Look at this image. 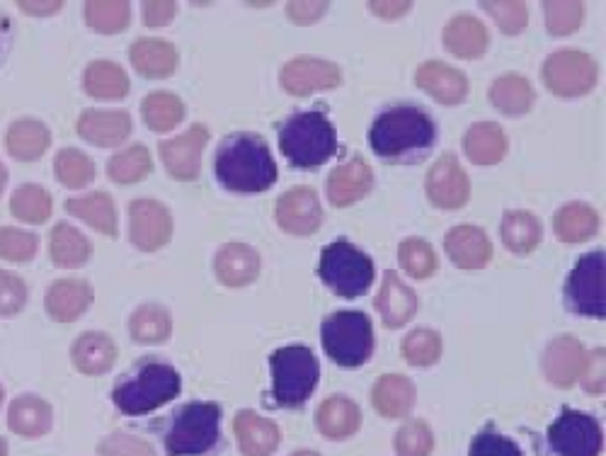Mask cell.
<instances>
[{
    "label": "cell",
    "instance_id": "1",
    "mask_svg": "<svg viewBox=\"0 0 606 456\" xmlns=\"http://www.w3.org/2000/svg\"><path fill=\"white\" fill-rule=\"evenodd\" d=\"M214 172L226 190L243 194L265 192L277 180V166L267 141L251 131L228 134L219 144Z\"/></svg>",
    "mask_w": 606,
    "mask_h": 456
},
{
    "label": "cell",
    "instance_id": "2",
    "mask_svg": "<svg viewBox=\"0 0 606 456\" xmlns=\"http://www.w3.org/2000/svg\"><path fill=\"white\" fill-rule=\"evenodd\" d=\"M435 121L415 105H395L379 115L369 131V144L383 158L419 153L435 144Z\"/></svg>",
    "mask_w": 606,
    "mask_h": 456
},
{
    "label": "cell",
    "instance_id": "3",
    "mask_svg": "<svg viewBox=\"0 0 606 456\" xmlns=\"http://www.w3.org/2000/svg\"><path fill=\"white\" fill-rule=\"evenodd\" d=\"M279 146L294 168H318L338 151V131L323 109L291 115L279 127Z\"/></svg>",
    "mask_w": 606,
    "mask_h": 456
},
{
    "label": "cell",
    "instance_id": "4",
    "mask_svg": "<svg viewBox=\"0 0 606 456\" xmlns=\"http://www.w3.org/2000/svg\"><path fill=\"white\" fill-rule=\"evenodd\" d=\"M180 393V374L176 367L146 360L124 374L115 386L113 399L117 409L127 415L151 413Z\"/></svg>",
    "mask_w": 606,
    "mask_h": 456
},
{
    "label": "cell",
    "instance_id": "5",
    "mask_svg": "<svg viewBox=\"0 0 606 456\" xmlns=\"http://www.w3.org/2000/svg\"><path fill=\"white\" fill-rule=\"evenodd\" d=\"M221 409L216 403H188L170 417L163 433L168 456H202L219 445Z\"/></svg>",
    "mask_w": 606,
    "mask_h": 456
},
{
    "label": "cell",
    "instance_id": "6",
    "mask_svg": "<svg viewBox=\"0 0 606 456\" xmlns=\"http://www.w3.org/2000/svg\"><path fill=\"white\" fill-rule=\"evenodd\" d=\"M272 381H275V401L284 409H299L318 384L320 367L316 354L304 344H291L272 354Z\"/></svg>",
    "mask_w": 606,
    "mask_h": 456
},
{
    "label": "cell",
    "instance_id": "7",
    "mask_svg": "<svg viewBox=\"0 0 606 456\" xmlns=\"http://www.w3.org/2000/svg\"><path fill=\"white\" fill-rule=\"evenodd\" d=\"M328 357L340 367H362L374 350V330L362 311H338L320 328Z\"/></svg>",
    "mask_w": 606,
    "mask_h": 456
},
{
    "label": "cell",
    "instance_id": "8",
    "mask_svg": "<svg viewBox=\"0 0 606 456\" xmlns=\"http://www.w3.org/2000/svg\"><path fill=\"white\" fill-rule=\"evenodd\" d=\"M320 277L340 297H362L374 282V263L366 253L354 248L350 241H336L320 255Z\"/></svg>",
    "mask_w": 606,
    "mask_h": 456
},
{
    "label": "cell",
    "instance_id": "9",
    "mask_svg": "<svg viewBox=\"0 0 606 456\" xmlns=\"http://www.w3.org/2000/svg\"><path fill=\"white\" fill-rule=\"evenodd\" d=\"M549 442L559 456H599L604 447L599 423L573 409H563L549 430Z\"/></svg>",
    "mask_w": 606,
    "mask_h": 456
},
{
    "label": "cell",
    "instance_id": "10",
    "mask_svg": "<svg viewBox=\"0 0 606 456\" xmlns=\"http://www.w3.org/2000/svg\"><path fill=\"white\" fill-rule=\"evenodd\" d=\"M567 304L580 316H606L604 304V251H595L585 257H580V263L567 277L565 285Z\"/></svg>",
    "mask_w": 606,
    "mask_h": 456
},
{
    "label": "cell",
    "instance_id": "11",
    "mask_svg": "<svg viewBox=\"0 0 606 456\" xmlns=\"http://www.w3.org/2000/svg\"><path fill=\"white\" fill-rule=\"evenodd\" d=\"M543 81L555 95L577 97L585 95L597 83V64L583 52H555L543 64Z\"/></svg>",
    "mask_w": 606,
    "mask_h": 456
},
{
    "label": "cell",
    "instance_id": "12",
    "mask_svg": "<svg viewBox=\"0 0 606 456\" xmlns=\"http://www.w3.org/2000/svg\"><path fill=\"white\" fill-rule=\"evenodd\" d=\"M209 141V131L202 125H194L190 131L180 134L176 139L160 144V158L172 178L194 180L200 176L202 151Z\"/></svg>",
    "mask_w": 606,
    "mask_h": 456
},
{
    "label": "cell",
    "instance_id": "13",
    "mask_svg": "<svg viewBox=\"0 0 606 456\" xmlns=\"http://www.w3.org/2000/svg\"><path fill=\"white\" fill-rule=\"evenodd\" d=\"M340 68L330 61L299 56L281 71V85L291 95H311L316 91H332L340 85Z\"/></svg>",
    "mask_w": 606,
    "mask_h": 456
},
{
    "label": "cell",
    "instance_id": "14",
    "mask_svg": "<svg viewBox=\"0 0 606 456\" xmlns=\"http://www.w3.org/2000/svg\"><path fill=\"white\" fill-rule=\"evenodd\" d=\"M131 241L141 251H158L170 241L172 219L170 212L158 202L139 200L129 206Z\"/></svg>",
    "mask_w": 606,
    "mask_h": 456
},
{
    "label": "cell",
    "instance_id": "15",
    "mask_svg": "<svg viewBox=\"0 0 606 456\" xmlns=\"http://www.w3.org/2000/svg\"><path fill=\"white\" fill-rule=\"evenodd\" d=\"M427 194L429 200L442 209H459L466 204L468 194H471V184L464 168L459 166L451 153L442 156L435 166H432L427 176Z\"/></svg>",
    "mask_w": 606,
    "mask_h": 456
},
{
    "label": "cell",
    "instance_id": "16",
    "mask_svg": "<svg viewBox=\"0 0 606 456\" xmlns=\"http://www.w3.org/2000/svg\"><path fill=\"white\" fill-rule=\"evenodd\" d=\"M320 219H323V212H320L313 190L296 188L279 197L277 221L287 233H294V236H311V233L318 231Z\"/></svg>",
    "mask_w": 606,
    "mask_h": 456
},
{
    "label": "cell",
    "instance_id": "17",
    "mask_svg": "<svg viewBox=\"0 0 606 456\" xmlns=\"http://www.w3.org/2000/svg\"><path fill=\"white\" fill-rule=\"evenodd\" d=\"M587 354L583 350V344H580L573 336H563L555 338L546 354H543V372L551 379V384L567 389L573 386L575 381L583 374Z\"/></svg>",
    "mask_w": 606,
    "mask_h": 456
},
{
    "label": "cell",
    "instance_id": "18",
    "mask_svg": "<svg viewBox=\"0 0 606 456\" xmlns=\"http://www.w3.org/2000/svg\"><path fill=\"white\" fill-rule=\"evenodd\" d=\"M417 85L444 105H459L468 93V81L461 71H456L442 61H427L417 68Z\"/></svg>",
    "mask_w": 606,
    "mask_h": 456
},
{
    "label": "cell",
    "instance_id": "19",
    "mask_svg": "<svg viewBox=\"0 0 606 456\" xmlns=\"http://www.w3.org/2000/svg\"><path fill=\"white\" fill-rule=\"evenodd\" d=\"M447 253L461 269L486 267L492 257V245L486 231L476 226H456L447 233Z\"/></svg>",
    "mask_w": 606,
    "mask_h": 456
},
{
    "label": "cell",
    "instance_id": "20",
    "mask_svg": "<svg viewBox=\"0 0 606 456\" xmlns=\"http://www.w3.org/2000/svg\"><path fill=\"white\" fill-rule=\"evenodd\" d=\"M371 188V168L364 158H352L348 163L332 170L328 180V197L336 206H350L369 192Z\"/></svg>",
    "mask_w": 606,
    "mask_h": 456
},
{
    "label": "cell",
    "instance_id": "21",
    "mask_svg": "<svg viewBox=\"0 0 606 456\" xmlns=\"http://www.w3.org/2000/svg\"><path fill=\"white\" fill-rule=\"evenodd\" d=\"M233 427L245 456H269L279 447V427L253 411H241Z\"/></svg>",
    "mask_w": 606,
    "mask_h": 456
},
{
    "label": "cell",
    "instance_id": "22",
    "mask_svg": "<svg viewBox=\"0 0 606 456\" xmlns=\"http://www.w3.org/2000/svg\"><path fill=\"white\" fill-rule=\"evenodd\" d=\"M214 267L226 287H245L259 273V255L245 243H228L219 251Z\"/></svg>",
    "mask_w": 606,
    "mask_h": 456
},
{
    "label": "cell",
    "instance_id": "23",
    "mask_svg": "<svg viewBox=\"0 0 606 456\" xmlns=\"http://www.w3.org/2000/svg\"><path fill=\"white\" fill-rule=\"evenodd\" d=\"M376 308L383 318V324H386L389 328H401L415 316L417 297L411 287L403 285L398 275L389 273L386 279H383L381 291H379Z\"/></svg>",
    "mask_w": 606,
    "mask_h": 456
},
{
    "label": "cell",
    "instance_id": "24",
    "mask_svg": "<svg viewBox=\"0 0 606 456\" xmlns=\"http://www.w3.org/2000/svg\"><path fill=\"white\" fill-rule=\"evenodd\" d=\"M178 61V49L153 36H146L131 46V64L146 78H168L170 73H176Z\"/></svg>",
    "mask_w": 606,
    "mask_h": 456
},
{
    "label": "cell",
    "instance_id": "25",
    "mask_svg": "<svg viewBox=\"0 0 606 456\" xmlns=\"http://www.w3.org/2000/svg\"><path fill=\"white\" fill-rule=\"evenodd\" d=\"M73 364L83 374H105L113 369L117 360V348L105 332H83V336L73 342Z\"/></svg>",
    "mask_w": 606,
    "mask_h": 456
},
{
    "label": "cell",
    "instance_id": "26",
    "mask_svg": "<svg viewBox=\"0 0 606 456\" xmlns=\"http://www.w3.org/2000/svg\"><path fill=\"white\" fill-rule=\"evenodd\" d=\"M318 430L330 439H348L362 425V413L357 403L344 396H332L320 403L316 413Z\"/></svg>",
    "mask_w": 606,
    "mask_h": 456
},
{
    "label": "cell",
    "instance_id": "27",
    "mask_svg": "<svg viewBox=\"0 0 606 456\" xmlns=\"http://www.w3.org/2000/svg\"><path fill=\"white\" fill-rule=\"evenodd\" d=\"M76 129L85 141L97 146H117L129 137L131 119L127 113H97V109H88L78 119Z\"/></svg>",
    "mask_w": 606,
    "mask_h": 456
},
{
    "label": "cell",
    "instance_id": "28",
    "mask_svg": "<svg viewBox=\"0 0 606 456\" xmlns=\"http://www.w3.org/2000/svg\"><path fill=\"white\" fill-rule=\"evenodd\" d=\"M91 304H93V289L91 285H85V282L61 279L46 291L49 316L56 320H64V324L78 318Z\"/></svg>",
    "mask_w": 606,
    "mask_h": 456
},
{
    "label": "cell",
    "instance_id": "29",
    "mask_svg": "<svg viewBox=\"0 0 606 456\" xmlns=\"http://www.w3.org/2000/svg\"><path fill=\"white\" fill-rule=\"evenodd\" d=\"M488 30L483 22L471 18V15H459L454 18L447 30H444V44H447L449 52L459 59H476L488 49Z\"/></svg>",
    "mask_w": 606,
    "mask_h": 456
},
{
    "label": "cell",
    "instance_id": "30",
    "mask_svg": "<svg viewBox=\"0 0 606 456\" xmlns=\"http://www.w3.org/2000/svg\"><path fill=\"white\" fill-rule=\"evenodd\" d=\"M371 401H374V409L381 415L403 417L411 413L415 405V386L411 379H405L401 374L381 377L374 391H371Z\"/></svg>",
    "mask_w": 606,
    "mask_h": 456
},
{
    "label": "cell",
    "instance_id": "31",
    "mask_svg": "<svg viewBox=\"0 0 606 456\" xmlns=\"http://www.w3.org/2000/svg\"><path fill=\"white\" fill-rule=\"evenodd\" d=\"M8 423L22 437H42L52 430V409L40 396H20L10 405Z\"/></svg>",
    "mask_w": 606,
    "mask_h": 456
},
{
    "label": "cell",
    "instance_id": "32",
    "mask_svg": "<svg viewBox=\"0 0 606 456\" xmlns=\"http://www.w3.org/2000/svg\"><path fill=\"white\" fill-rule=\"evenodd\" d=\"M464 149L474 163L495 166L507 153V137L495 121H480V125H474L468 129Z\"/></svg>",
    "mask_w": 606,
    "mask_h": 456
},
{
    "label": "cell",
    "instance_id": "33",
    "mask_svg": "<svg viewBox=\"0 0 606 456\" xmlns=\"http://www.w3.org/2000/svg\"><path fill=\"white\" fill-rule=\"evenodd\" d=\"M49 146V129L36 119H20L8 131V151L15 160H32L42 158Z\"/></svg>",
    "mask_w": 606,
    "mask_h": 456
},
{
    "label": "cell",
    "instance_id": "34",
    "mask_svg": "<svg viewBox=\"0 0 606 456\" xmlns=\"http://www.w3.org/2000/svg\"><path fill=\"white\" fill-rule=\"evenodd\" d=\"M555 236L563 243H583L592 238L599 229V216L587 204H567L555 214Z\"/></svg>",
    "mask_w": 606,
    "mask_h": 456
},
{
    "label": "cell",
    "instance_id": "35",
    "mask_svg": "<svg viewBox=\"0 0 606 456\" xmlns=\"http://www.w3.org/2000/svg\"><path fill=\"white\" fill-rule=\"evenodd\" d=\"M66 209L73 216L88 221L95 231L105 233V236H115L117 233L115 204L105 192H93L88 197H81V200H68Z\"/></svg>",
    "mask_w": 606,
    "mask_h": 456
},
{
    "label": "cell",
    "instance_id": "36",
    "mask_svg": "<svg viewBox=\"0 0 606 456\" xmlns=\"http://www.w3.org/2000/svg\"><path fill=\"white\" fill-rule=\"evenodd\" d=\"M85 91L100 100H119L129 93V78L113 61H95L85 71Z\"/></svg>",
    "mask_w": 606,
    "mask_h": 456
},
{
    "label": "cell",
    "instance_id": "37",
    "mask_svg": "<svg viewBox=\"0 0 606 456\" xmlns=\"http://www.w3.org/2000/svg\"><path fill=\"white\" fill-rule=\"evenodd\" d=\"M490 100L502 115L517 117V115L529 113L531 103H534V91H531L527 78L510 73V76H502L492 83Z\"/></svg>",
    "mask_w": 606,
    "mask_h": 456
},
{
    "label": "cell",
    "instance_id": "38",
    "mask_svg": "<svg viewBox=\"0 0 606 456\" xmlns=\"http://www.w3.org/2000/svg\"><path fill=\"white\" fill-rule=\"evenodd\" d=\"M502 241L512 253H531L541 241V224L529 212H507L502 219Z\"/></svg>",
    "mask_w": 606,
    "mask_h": 456
},
{
    "label": "cell",
    "instance_id": "39",
    "mask_svg": "<svg viewBox=\"0 0 606 456\" xmlns=\"http://www.w3.org/2000/svg\"><path fill=\"white\" fill-rule=\"evenodd\" d=\"M172 330V318L166 306L160 304H143L139 311L131 316V338L136 342L153 344L166 342Z\"/></svg>",
    "mask_w": 606,
    "mask_h": 456
},
{
    "label": "cell",
    "instance_id": "40",
    "mask_svg": "<svg viewBox=\"0 0 606 456\" xmlns=\"http://www.w3.org/2000/svg\"><path fill=\"white\" fill-rule=\"evenodd\" d=\"M52 257L59 267H81L88 263L91 243L78 229L59 224L52 231Z\"/></svg>",
    "mask_w": 606,
    "mask_h": 456
},
{
    "label": "cell",
    "instance_id": "41",
    "mask_svg": "<svg viewBox=\"0 0 606 456\" xmlns=\"http://www.w3.org/2000/svg\"><path fill=\"white\" fill-rule=\"evenodd\" d=\"M107 172L109 178L119 184L139 182L151 172V153H148V149L141 144L129 146V149L119 151L115 158H109Z\"/></svg>",
    "mask_w": 606,
    "mask_h": 456
},
{
    "label": "cell",
    "instance_id": "42",
    "mask_svg": "<svg viewBox=\"0 0 606 456\" xmlns=\"http://www.w3.org/2000/svg\"><path fill=\"white\" fill-rule=\"evenodd\" d=\"M184 117V105L172 93H153L143 100V119L153 131L178 127Z\"/></svg>",
    "mask_w": 606,
    "mask_h": 456
},
{
    "label": "cell",
    "instance_id": "43",
    "mask_svg": "<svg viewBox=\"0 0 606 456\" xmlns=\"http://www.w3.org/2000/svg\"><path fill=\"white\" fill-rule=\"evenodd\" d=\"M12 214L28 221V224H42L52 214V197L40 184H24L10 200Z\"/></svg>",
    "mask_w": 606,
    "mask_h": 456
},
{
    "label": "cell",
    "instance_id": "44",
    "mask_svg": "<svg viewBox=\"0 0 606 456\" xmlns=\"http://www.w3.org/2000/svg\"><path fill=\"white\" fill-rule=\"evenodd\" d=\"M129 3H121V0H93V3L85 6V20L93 30L103 34H115L121 32L129 24Z\"/></svg>",
    "mask_w": 606,
    "mask_h": 456
},
{
    "label": "cell",
    "instance_id": "45",
    "mask_svg": "<svg viewBox=\"0 0 606 456\" xmlns=\"http://www.w3.org/2000/svg\"><path fill=\"white\" fill-rule=\"evenodd\" d=\"M54 172L66 188H85L95 178V166L83 151L64 149L54 160Z\"/></svg>",
    "mask_w": 606,
    "mask_h": 456
},
{
    "label": "cell",
    "instance_id": "46",
    "mask_svg": "<svg viewBox=\"0 0 606 456\" xmlns=\"http://www.w3.org/2000/svg\"><path fill=\"white\" fill-rule=\"evenodd\" d=\"M401 265L407 269V275L415 279H425L437 269V255L432 251V245L423 238H407L401 243Z\"/></svg>",
    "mask_w": 606,
    "mask_h": 456
},
{
    "label": "cell",
    "instance_id": "47",
    "mask_svg": "<svg viewBox=\"0 0 606 456\" xmlns=\"http://www.w3.org/2000/svg\"><path fill=\"white\" fill-rule=\"evenodd\" d=\"M403 354L405 360L415 367L435 364L442 354V338L435 330H427V328L413 330L411 336L403 340Z\"/></svg>",
    "mask_w": 606,
    "mask_h": 456
},
{
    "label": "cell",
    "instance_id": "48",
    "mask_svg": "<svg viewBox=\"0 0 606 456\" xmlns=\"http://www.w3.org/2000/svg\"><path fill=\"white\" fill-rule=\"evenodd\" d=\"M546 10V24L551 34H573L585 18V6L575 3V0H549L543 3Z\"/></svg>",
    "mask_w": 606,
    "mask_h": 456
},
{
    "label": "cell",
    "instance_id": "49",
    "mask_svg": "<svg viewBox=\"0 0 606 456\" xmlns=\"http://www.w3.org/2000/svg\"><path fill=\"white\" fill-rule=\"evenodd\" d=\"M432 445H435L432 430L419 421L403 425L398 437H395V452H398V456H429Z\"/></svg>",
    "mask_w": 606,
    "mask_h": 456
},
{
    "label": "cell",
    "instance_id": "50",
    "mask_svg": "<svg viewBox=\"0 0 606 456\" xmlns=\"http://www.w3.org/2000/svg\"><path fill=\"white\" fill-rule=\"evenodd\" d=\"M36 253V236L20 229H0V257L15 263H28Z\"/></svg>",
    "mask_w": 606,
    "mask_h": 456
},
{
    "label": "cell",
    "instance_id": "51",
    "mask_svg": "<svg viewBox=\"0 0 606 456\" xmlns=\"http://www.w3.org/2000/svg\"><path fill=\"white\" fill-rule=\"evenodd\" d=\"M483 8L507 34H517L527 28L529 12L524 3H517V0H498V3H483Z\"/></svg>",
    "mask_w": 606,
    "mask_h": 456
},
{
    "label": "cell",
    "instance_id": "52",
    "mask_svg": "<svg viewBox=\"0 0 606 456\" xmlns=\"http://www.w3.org/2000/svg\"><path fill=\"white\" fill-rule=\"evenodd\" d=\"M24 301H28L24 282L18 275L0 269V316H12L22 311Z\"/></svg>",
    "mask_w": 606,
    "mask_h": 456
},
{
    "label": "cell",
    "instance_id": "53",
    "mask_svg": "<svg viewBox=\"0 0 606 456\" xmlns=\"http://www.w3.org/2000/svg\"><path fill=\"white\" fill-rule=\"evenodd\" d=\"M471 456H524V454L510 437L498 435L492 427H488L486 433H480L474 439Z\"/></svg>",
    "mask_w": 606,
    "mask_h": 456
},
{
    "label": "cell",
    "instance_id": "54",
    "mask_svg": "<svg viewBox=\"0 0 606 456\" xmlns=\"http://www.w3.org/2000/svg\"><path fill=\"white\" fill-rule=\"evenodd\" d=\"M97 452L103 456H156V449L148 445V442L136 439L124 433L105 437V442L97 447Z\"/></svg>",
    "mask_w": 606,
    "mask_h": 456
},
{
    "label": "cell",
    "instance_id": "55",
    "mask_svg": "<svg viewBox=\"0 0 606 456\" xmlns=\"http://www.w3.org/2000/svg\"><path fill=\"white\" fill-rule=\"evenodd\" d=\"M604 348L602 350H595L592 352L587 360H585V367H583V386L589 391V393H602L604 391Z\"/></svg>",
    "mask_w": 606,
    "mask_h": 456
},
{
    "label": "cell",
    "instance_id": "56",
    "mask_svg": "<svg viewBox=\"0 0 606 456\" xmlns=\"http://www.w3.org/2000/svg\"><path fill=\"white\" fill-rule=\"evenodd\" d=\"M178 6L168 3V0H148L143 6V22L148 28H160V24H168L176 18Z\"/></svg>",
    "mask_w": 606,
    "mask_h": 456
},
{
    "label": "cell",
    "instance_id": "57",
    "mask_svg": "<svg viewBox=\"0 0 606 456\" xmlns=\"http://www.w3.org/2000/svg\"><path fill=\"white\" fill-rule=\"evenodd\" d=\"M328 10V3H320V0H301V3H289L287 12L296 24H311L318 18H323Z\"/></svg>",
    "mask_w": 606,
    "mask_h": 456
},
{
    "label": "cell",
    "instance_id": "58",
    "mask_svg": "<svg viewBox=\"0 0 606 456\" xmlns=\"http://www.w3.org/2000/svg\"><path fill=\"white\" fill-rule=\"evenodd\" d=\"M369 8L374 10L376 15H381V18H401L413 6L411 3H379V0H374V3H369Z\"/></svg>",
    "mask_w": 606,
    "mask_h": 456
},
{
    "label": "cell",
    "instance_id": "59",
    "mask_svg": "<svg viewBox=\"0 0 606 456\" xmlns=\"http://www.w3.org/2000/svg\"><path fill=\"white\" fill-rule=\"evenodd\" d=\"M20 8L30 15H52V12L61 10V3L52 0V3H32V0H20Z\"/></svg>",
    "mask_w": 606,
    "mask_h": 456
},
{
    "label": "cell",
    "instance_id": "60",
    "mask_svg": "<svg viewBox=\"0 0 606 456\" xmlns=\"http://www.w3.org/2000/svg\"><path fill=\"white\" fill-rule=\"evenodd\" d=\"M8 46H10V22L0 18V59L6 56Z\"/></svg>",
    "mask_w": 606,
    "mask_h": 456
},
{
    "label": "cell",
    "instance_id": "61",
    "mask_svg": "<svg viewBox=\"0 0 606 456\" xmlns=\"http://www.w3.org/2000/svg\"><path fill=\"white\" fill-rule=\"evenodd\" d=\"M6 182H8V170H6V166H3V163H0V192H3Z\"/></svg>",
    "mask_w": 606,
    "mask_h": 456
},
{
    "label": "cell",
    "instance_id": "62",
    "mask_svg": "<svg viewBox=\"0 0 606 456\" xmlns=\"http://www.w3.org/2000/svg\"><path fill=\"white\" fill-rule=\"evenodd\" d=\"M0 456H8V445H6V439H0Z\"/></svg>",
    "mask_w": 606,
    "mask_h": 456
},
{
    "label": "cell",
    "instance_id": "63",
    "mask_svg": "<svg viewBox=\"0 0 606 456\" xmlns=\"http://www.w3.org/2000/svg\"><path fill=\"white\" fill-rule=\"evenodd\" d=\"M294 456H318L316 452H299V454H294Z\"/></svg>",
    "mask_w": 606,
    "mask_h": 456
},
{
    "label": "cell",
    "instance_id": "64",
    "mask_svg": "<svg viewBox=\"0 0 606 456\" xmlns=\"http://www.w3.org/2000/svg\"><path fill=\"white\" fill-rule=\"evenodd\" d=\"M3 396H6V393H3V386H0V403H3Z\"/></svg>",
    "mask_w": 606,
    "mask_h": 456
}]
</instances>
